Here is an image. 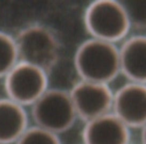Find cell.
<instances>
[{"instance_id":"7a4b0ae2","label":"cell","mask_w":146,"mask_h":144,"mask_svg":"<svg viewBox=\"0 0 146 144\" xmlns=\"http://www.w3.org/2000/svg\"><path fill=\"white\" fill-rule=\"evenodd\" d=\"M84 23L92 38L111 43L124 38L131 27L122 2L114 0L91 3L85 11Z\"/></svg>"},{"instance_id":"6da1fadb","label":"cell","mask_w":146,"mask_h":144,"mask_svg":"<svg viewBox=\"0 0 146 144\" xmlns=\"http://www.w3.org/2000/svg\"><path fill=\"white\" fill-rule=\"evenodd\" d=\"M74 64L82 80L96 83L107 84L121 72L119 49L114 43L95 38L78 47Z\"/></svg>"},{"instance_id":"4fadbf2b","label":"cell","mask_w":146,"mask_h":144,"mask_svg":"<svg viewBox=\"0 0 146 144\" xmlns=\"http://www.w3.org/2000/svg\"><path fill=\"white\" fill-rule=\"evenodd\" d=\"M127 13L130 25L139 29L146 28V0L122 2Z\"/></svg>"},{"instance_id":"30bf717a","label":"cell","mask_w":146,"mask_h":144,"mask_svg":"<svg viewBox=\"0 0 146 144\" xmlns=\"http://www.w3.org/2000/svg\"><path fill=\"white\" fill-rule=\"evenodd\" d=\"M27 129L23 106L8 99L0 100V144L16 142Z\"/></svg>"},{"instance_id":"8fae6325","label":"cell","mask_w":146,"mask_h":144,"mask_svg":"<svg viewBox=\"0 0 146 144\" xmlns=\"http://www.w3.org/2000/svg\"><path fill=\"white\" fill-rule=\"evenodd\" d=\"M18 51L15 39L0 32V77L6 76L18 63Z\"/></svg>"},{"instance_id":"ba28073f","label":"cell","mask_w":146,"mask_h":144,"mask_svg":"<svg viewBox=\"0 0 146 144\" xmlns=\"http://www.w3.org/2000/svg\"><path fill=\"white\" fill-rule=\"evenodd\" d=\"M129 139V127L114 113L90 120L83 130L84 144H128Z\"/></svg>"},{"instance_id":"5b68a950","label":"cell","mask_w":146,"mask_h":144,"mask_svg":"<svg viewBox=\"0 0 146 144\" xmlns=\"http://www.w3.org/2000/svg\"><path fill=\"white\" fill-rule=\"evenodd\" d=\"M47 72L33 65L18 62L5 77L9 99L19 105H33L47 90Z\"/></svg>"},{"instance_id":"7c38bea8","label":"cell","mask_w":146,"mask_h":144,"mask_svg":"<svg viewBox=\"0 0 146 144\" xmlns=\"http://www.w3.org/2000/svg\"><path fill=\"white\" fill-rule=\"evenodd\" d=\"M16 144H61L57 134L38 126L27 128Z\"/></svg>"},{"instance_id":"3957f363","label":"cell","mask_w":146,"mask_h":144,"mask_svg":"<svg viewBox=\"0 0 146 144\" xmlns=\"http://www.w3.org/2000/svg\"><path fill=\"white\" fill-rule=\"evenodd\" d=\"M21 62L44 70H51L59 58V43L51 30L43 25H30L23 28L15 38Z\"/></svg>"},{"instance_id":"9c48e42d","label":"cell","mask_w":146,"mask_h":144,"mask_svg":"<svg viewBox=\"0 0 146 144\" xmlns=\"http://www.w3.org/2000/svg\"><path fill=\"white\" fill-rule=\"evenodd\" d=\"M119 52L122 73L131 82L146 84V36L131 37Z\"/></svg>"},{"instance_id":"8992f818","label":"cell","mask_w":146,"mask_h":144,"mask_svg":"<svg viewBox=\"0 0 146 144\" xmlns=\"http://www.w3.org/2000/svg\"><path fill=\"white\" fill-rule=\"evenodd\" d=\"M77 116L86 122L109 113L113 107V98L107 84L81 80L70 93Z\"/></svg>"},{"instance_id":"277c9868","label":"cell","mask_w":146,"mask_h":144,"mask_svg":"<svg viewBox=\"0 0 146 144\" xmlns=\"http://www.w3.org/2000/svg\"><path fill=\"white\" fill-rule=\"evenodd\" d=\"M32 106L36 126L55 134L68 130L77 116L70 94L60 89H47Z\"/></svg>"},{"instance_id":"5bb4252c","label":"cell","mask_w":146,"mask_h":144,"mask_svg":"<svg viewBox=\"0 0 146 144\" xmlns=\"http://www.w3.org/2000/svg\"><path fill=\"white\" fill-rule=\"evenodd\" d=\"M142 144H146V124L142 127Z\"/></svg>"},{"instance_id":"52a82bcc","label":"cell","mask_w":146,"mask_h":144,"mask_svg":"<svg viewBox=\"0 0 146 144\" xmlns=\"http://www.w3.org/2000/svg\"><path fill=\"white\" fill-rule=\"evenodd\" d=\"M114 114L128 127L146 124V84L130 82L122 86L113 98Z\"/></svg>"}]
</instances>
